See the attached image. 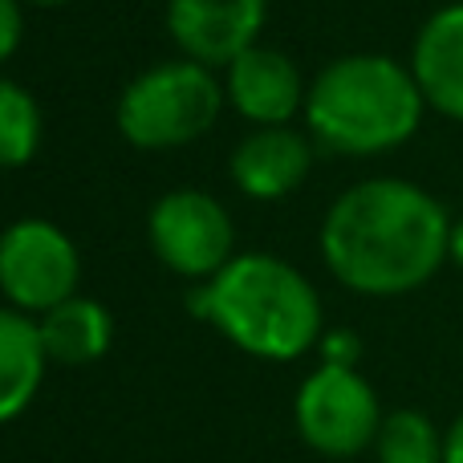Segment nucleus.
Here are the masks:
<instances>
[{
	"mask_svg": "<svg viewBox=\"0 0 463 463\" xmlns=\"http://www.w3.org/2000/svg\"><path fill=\"white\" fill-rule=\"evenodd\" d=\"M443 463H463V415L451 423V431L443 435Z\"/></svg>",
	"mask_w": 463,
	"mask_h": 463,
	"instance_id": "a211bd4d",
	"label": "nucleus"
},
{
	"mask_svg": "<svg viewBox=\"0 0 463 463\" xmlns=\"http://www.w3.org/2000/svg\"><path fill=\"white\" fill-rule=\"evenodd\" d=\"M146 240L171 272L187 280H212L232 260L236 228L228 208L200 187H171L146 216Z\"/></svg>",
	"mask_w": 463,
	"mask_h": 463,
	"instance_id": "423d86ee",
	"label": "nucleus"
},
{
	"mask_svg": "<svg viewBox=\"0 0 463 463\" xmlns=\"http://www.w3.org/2000/svg\"><path fill=\"white\" fill-rule=\"evenodd\" d=\"M269 0H167V33L179 57L228 70L244 49L260 45Z\"/></svg>",
	"mask_w": 463,
	"mask_h": 463,
	"instance_id": "6e6552de",
	"label": "nucleus"
},
{
	"mask_svg": "<svg viewBox=\"0 0 463 463\" xmlns=\"http://www.w3.org/2000/svg\"><path fill=\"white\" fill-rule=\"evenodd\" d=\"M297 427L309 448L326 456H354L378 439L383 411L378 394L354 366H321L301 383Z\"/></svg>",
	"mask_w": 463,
	"mask_h": 463,
	"instance_id": "0eeeda50",
	"label": "nucleus"
},
{
	"mask_svg": "<svg viewBox=\"0 0 463 463\" xmlns=\"http://www.w3.org/2000/svg\"><path fill=\"white\" fill-rule=\"evenodd\" d=\"M378 459L383 463H443V439L431 419L419 411H394L378 427Z\"/></svg>",
	"mask_w": 463,
	"mask_h": 463,
	"instance_id": "2eb2a0df",
	"label": "nucleus"
},
{
	"mask_svg": "<svg viewBox=\"0 0 463 463\" xmlns=\"http://www.w3.org/2000/svg\"><path fill=\"white\" fill-rule=\"evenodd\" d=\"M317 163V143L309 130L297 127H252L228 159V175L248 200H285L309 179Z\"/></svg>",
	"mask_w": 463,
	"mask_h": 463,
	"instance_id": "1a4fd4ad",
	"label": "nucleus"
},
{
	"mask_svg": "<svg viewBox=\"0 0 463 463\" xmlns=\"http://www.w3.org/2000/svg\"><path fill=\"white\" fill-rule=\"evenodd\" d=\"M24 41V0H0V65L13 61Z\"/></svg>",
	"mask_w": 463,
	"mask_h": 463,
	"instance_id": "dca6fc26",
	"label": "nucleus"
},
{
	"mask_svg": "<svg viewBox=\"0 0 463 463\" xmlns=\"http://www.w3.org/2000/svg\"><path fill=\"white\" fill-rule=\"evenodd\" d=\"M78 244L53 220L24 216L0 232V293L21 313H49L78 297Z\"/></svg>",
	"mask_w": 463,
	"mask_h": 463,
	"instance_id": "39448f33",
	"label": "nucleus"
},
{
	"mask_svg": "<svg viewBox=\"0 0 463 463\" xmlns=\"http://www.w3.org/2000/svg\"><path fill=\"white\" fill-rule=\"evenodd\" d=\"M448 260L463 269V216L451 220V244H448Z\"/></svg>",
	"mask_w": 463,
	"mask_h": 463,
	"instance_id": "6ab92c4d",
	"label": "nucleus"
},
{
	"mask_svg": "<svg viewBox=\"0 0 463 463\" xmlns=\"http://www.w3.org/2000/svg\"><path fill=\"white\" fill-rule=\"evenodd\" d=\"M45 118L29 86L0 73V171H21L37 159Z\"/></svg>",
	"mask_w": 463,
	"mask_h": 463,
	"instance_id": "4468645a",
	"label": "nucleus"
},
{
	"mask_svg": "<svg viewBox=\"0 0 463 463\" xmlns=\"http://www.w3.org/2000/svg\"><path fill=\"white\" fill-rule=\"evenodd\" d=\"M192 309L252 358L293 362L321 342V297L272 252H240L195 293Z\"/></svg>",
	"mask_w": 463,
	"mask_h": 463,
	"instance_id": "7ed1b4c3",
	"label": "nucleus"
},
{
	"mask_svg": "<svg viewBox=\"0 0 463 463\" xmlns=\"http://www.w3.org/2000/svg\"><path fill=\"white\" fill-rule=\"evenodd\" d=\"M305 90L297 61L272 45H252L224 70L228 106L252 127H288L305 110Z\"/></svg>",
	"mask_w": 463,
	"mask_h": 463,
	"instance_id": "9d476101",
	"label": "nucleus"
},
{
	"mask_svg": "<svg viewBox=\"0 0 463 463\" xmlns=\"http://www.w3.org/2000/svg\"><path fill=\"white\" fill-rule=\"evenodd\" d=\"M37 326L49 362H61V366H90L114 342V317L106 313V305L90 297H70L57 309L41 313Z\"/></svg>",
	"mask_w": 463,
	"mask_h": 463,
	"instance_id": "ddd939ff",
	"label": "nucleus"
},
{
	"mask_svg": "<svg viewBox=\"0 0 463 463\" xmlns=\"http://www.w3.org/2000/svg\"><path fill=\"white\" fill-rule=\"evenodd\" d=\"M73 0H24V8H65Z\"/></svg>",
	"mask_w": 463,
	"mask_h": 463,
	"instance_id": "aec40b11",
	"label": "nucleus"
},
{
	"mask_svg": "<svg viewBox=\"0 0 463 463\" xmlns=\"http://www.w3.org/2000/svg\"><path fill=\"white\" fill-rule=\"evenodd\" d=\"M41 326L21 309H0V423L16 419L33 402L45 374Z\"/></svg>",
	"mask_w": 463,
	"mask_h": 463,
	"instance_id": "f8f14e48",
	"label": "nucleus"
},
{
	"mask_svg": "<svg viewBox=\"0 0 463 463\" xmlns=\"http://www.w3.org/2000/svg\"><path fill=\"white\" fill-rule=\"evenodd\" d=\"M407 65L427 98V110L463 122V0L427 16Z\"/></svg>",
	"mask_w": 463,
	"mask_h": 463,
	"instance_id": "9b49d317",
	"label": "nucleus"
},
{
	"mask_svg": "<svg viewBox=\"0 0 463 463\" xmlns=\"http://www.w3.org/2000/svg\"><path fill=\"white\" fill-rule=\"evenodd\" d=\"M224 81L216 70L187 57L155 61L114 106V127L135 151H175V146L200 143L224 114Z\"/></svg>",
	"mask_w": 463,
	"mask_h": 463,
	"instance_id": "20e7f679",
	"label": "nucleus"
},
{
	"mask_svg": "<svg viewBox=\"0 0 463 463\" xmlns=\"http://www.w3.org/2000/svg\"><path fill=\"white\" fill-rule=\"evenodd\" d=\"M321 350H326L329 366H354V358H358V337L354 334H329V337H321Z\"/></svg>",
	"mask_w": 463,
	"mask_h": 463,
	"instance_id": "f3484780",
	"label": "nucleus"
},
{
	"mask_svg": "<svg viewBox=\"0 0 463 463\" xmlns=\"http://www.w3.org/2000/svg\"><path fill=\"white\" fill-rule=\"evenodd\" d=\"M423 114L427 98L407 61L391 53H345L309 81L301 118L321 151L366 159L411 143Z\"/></svg>",
	"mask_w": 463,
	"mask_h": 463,
	"instance_id": "f03ea898",
	"label": "nucleus"
},
{
	"mask_svg": "<svg viewBox=\"0 0 463 463\" xmlns=\"http://www.w3.org/2000/svg\"><path fill=\"white\" fill-rule=\"evenodd\" d=\"M448 208L427 187L399 175L345 187L321 220L326 269L362 297H402L423 288L448 260Z\"/></svg>",
	"mask_w": 463,
	"mask_h": 463,
	"instance_id": "f257e3e1",
	"label": "nucleus"
}]
</instances>
